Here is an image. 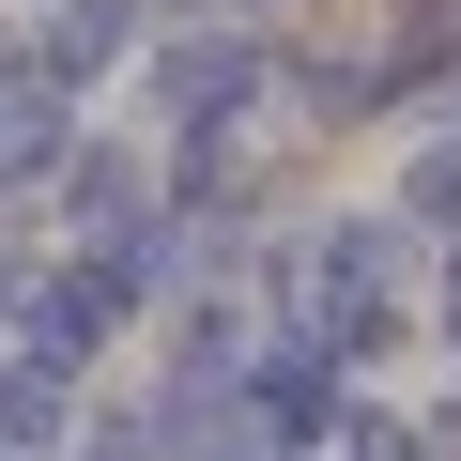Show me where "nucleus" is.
<instances>
[{
    "label": "nucleus",
    "mask_w": 461,
    "mask_h": 461,
    "mask_svg": "<svg viewBox=\"0 0 461 461\" xmlns=\"http://www.w3.org/2000/svg\"><path fill=\"white\" fill-rule=\"evenodd\" d=\"M323 430V354L293 339V354H262V446H308Z\"/></svg>",
    "instance_id": "nucleus-1"
},
{
    "label": "nucleus",
    "mask_w": 461,
    "mask_h": 461,
    "mask_svg": "<svg viewBox=\"0 0 461 461\" xmlns=\"http://www.w3.org/2000/svg\"><path fill=\"white\" fill-rule=\"evenodd\" d=\"M247 93H262V77H247V47H185V62H169V108H185V123H230Z\"/></svg>",
    "instance_id": "nucleus-2"
},
{
    "label": "nucleus",
    "mask_w": 461,
    "mask_h": 461,
    "mask_svg": "<svg viewBox=\"0 0 461 461\" xmlns=\"http://www.w3.org/2000/svg\"><path fill=\"white\" fill-rule=\"evenodd\" d=\"M0 446H62V369H47V354L0 384Z\"/></svg>",
    "instance_id": "nucleus-3"
}]
</instances>
